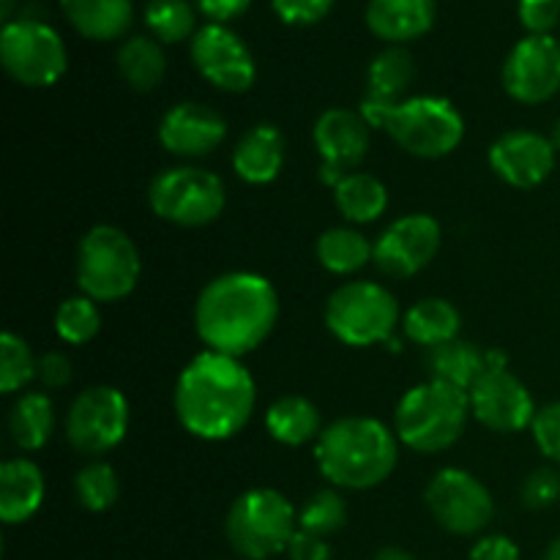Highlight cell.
Instances as JSON below:
<instances>
[{
    "instance_id": "cell-8",
    "label": "cell",
    "mask_w": 560,
    "mask_h": 560,
    "mask_svg": "<svg viewBox=\"0 0 560 560\" xmlns=\"http://www.w3.org/2000/svg\"><path fill=\"white\" fill-rule=\"evenodd\" d=\"M399 323V304L392 290L377 282H348L328 295L326 326L350 348L388 342Z\"/></svg>"
},
{
    "instance_id": "cell-45",
    "label": "cell",
    "mask_w": 560,
    "mask_h": 560,
    "mask_svg": "<svg viewBox=\"0 0 560 560\" xmlns=\"http://www.w3.org/2000/svg\"><path fill=\"white\" fill-rule=\"evenodd\" d=\"M372 560H413L408 550H402V547H383V550L375 552V558Z\"/></svg>"
},
{
    "instance_id": "cell-29",
    "label": "cell",
    "mask_w": 560,
    "mask_h": 560,
    "mask_svg": "<svg viewBox=\"0 0 560 560\" xmlns=\"http://www.w3.org/2000/svg\"><path fill=\"white\" fill-rule=\"evenodd\" d=\"M118 71L126 85L135 88V91L148 93L159 88L164 80V71H167L162 44L148 36L126 38L124 47L118 49Z\"/></svg>"
},
{
    "instance_id": "cell-11",
    "label": "cell",
    "mask_w": 560,
    "mask_h": 560,
    "mask_svg": "<svg viewBox=\"0 0 560 560\" xmlns=\"http://www.w3.org/2000/svg\"><path fill=\"white\" fill-rule=\"evenodd\" d=\"M129 430V402L113 386H93L71 402L66 416V438L74 452L102 457L113 452Z\"/></svg>"
},
{
    "instance_id": "cell-35",
    "label": "cell",
    "mask_w": 560,
    "mask_h": 560,
    "mask_svg": "<svg viewBox=\"0 0 560 560\" xmlns=\"http://www.w3.org/2000/svg\"><path fill=\"white\" fill-rule=\"evenodd\" d=\"M38 359L31 353L27 342L16 334L5 331L0 337V392L14 394L36 377Z\"/></svg>"
},
{
    "instance_id": "cell-39",
    "label": "cell",
    "mask_w": 560,
    "mask_h": 560,
    "mask_svg": "<svg viewBox=\"0 0 560 560\" xmlns=\"http://www.w3.org/2000/svg\"><path fill=\"white\" fill-rule=\"evenodd\" d=\"M517 14L530 36H550L560 22V0H520Z\"/></svg>"
},
{
    "instance_id": "cell-13",
    "label": "cell",
    "mask_w": 560,
    "mask_h": 560,
    "mask_svg": "<svg viewBox=\"0 0 560 560\" xmlns=\"http://www.w3.org/2000/svg\"><path fill=\"white\" fill-rule=\"evenodd\" d=\"M191 63L202 80L228 93H244L255 85L257 66L249 47L228 25H202L191 38Z\"/></svg>"
},
{
    "instance_id": "cell-21",
    "label": "cell",
    "mask_w": 560,
    "mask_h": 560,
    "mask_svg": "<svg viewBox=\"0 0 560 560\" xmlns=\"http://www.w3.org/2000/svg\"><path fill=\"white\" fill-rule=\"evenodd\" d=\"M284 164V137L277 126L257 124L246 131L233 151V170L252 186L271 184Z\"/></svg>"
},
{
    "instance_id": "cell-10",
    "label": "cell",
    "mask_w": 560,
    "mask_h": 560,
    "mask_svg": "<svg viewBox=\"0 0 560 560\" xmlns=\"http://www.w3.org/2000/svg\"><path fill=\"white\" fill-rule=\"evenodd\" d=\"M148 206L162 222L178 228H206L224 211V184L200 167H173L153 178Z\"/></svg>"
},
{
    "instance_id": "cell-5",
    "label": "cell",
    "mask_w": 560,
    "mask_h": 560,
    "mask_svg": "<svg viewBox=\"0 0 560 560\" xmlns=\"http://www.w3.org/2000/svg\"><path fill=\"white\" fill-rule=\"evenodd\" d=\"M468 416V392L427 381L399 399L394 430L399 441L413 452L438 454L452 448L463 438Z\"/></svg>"
},
{
    "instance_id": "cell-26",
    "label": "cell",
    "mask_w": 560,
    "mask_h": 560,
    "mask_svg": "<svg viewBox=\"0 0 560 560\" xmlns=\"http://www.w3.org/2000/svg\"><path fill=\"white\" fill-rule=\"evenodd\" d=\"M416 80V60L405 47H388L372 58L366 69V98L381 104L405 102V93L410 91Z\"/></svg>"
},
{
    "instance_id": "cell-40",
    "label": "cell",
    "mask_w": 560,
    "mask_h": 560,
    "mask_svg": "<svg viewBox=\"0 0 560 560\" xmlns=\"http://www.w3.org/2000/svg\"><path fill=\"white\" fill-rule=\"evenodd\" d=\"M560 501V470L539 468L525 479L523 503L528 509H547Z\"/></svg>"
},
{
    "instance_id": "cell-15",
    "label": "cell",
    "mask_w": 560,
    "mask_h": 560,
    "mask_svg": "<svg viewBox=\"0 0 560 560\" xmlns=\"http://www.w3.org/2000/svg\"><path fill=\"white\" fill-rule=\"evenodd\" d=\"M441 249V224L427 213H408L383 230L375 241V266L392 279H408L424 271Z\"/></svg>"
},
{
    "instance_id": "cell-44",
    "label": "cell",
    "mask_w": 560,
    "mask_h": 560,
    "mask_svg": "<svg viewBox=\"0 0 560 560\" xmlns=\"http://www.w3.org/2000/svg\"><path fill=\"white\" fill-rule=\"evenodd\" d=\"M470 560H520V550L506 536H485L470 550Z\"/></svg>"
},
{
    "instance_id": "cell-19",
    "label": "cell",
    "mask_w": 560,
    "mask_h": 560,
    "mask_svg": "<svg viewBox=\"0 0 560 560\" xmlns=\"http://www.w3.org/2000/svg\"><path fill=\"white\" fill-rule=\"evenodd\" d=\"M228 137V124L217 109L197 102L175 104L159 124V142L167 153L184 159L208 156Z\"/></svg>"
},
{
    "instance_id": "cell-48",
    "label": "cell",
    "mask_w": 560,
    "mask_h": 560,
    "mask_svg": "<svg viewBox=\"0 0 560 560\" xmlns=\"http://www.w3.org/2000/svg\"><path fill=\"white\" fill-rule=\"evenodd\" d=\"M545 560H560V536L556 541H552L550 547H547V556H545Z\"/></svg>"
},
{
    "instance_id": "cell-6",
    "label": "cell",
    "mask_w": 560,
    "mask_h": 560,
    "mask_svg": "<svg viewBox=\"0 0 560 560\" xmlns=\"http://www.w3.org/2000/svg\"><path fill=\"white\" fill-rule=\"evenodd\" d=\"M299 530V514L293 503L277 490H249L228 512L224 534L230 547L246 560H268L288 552L290 539Z\"/></svg>"
},
{
    "instance_id": "cell-22",
    "label": "cell",
    "mask_w": 560,
    "mask_h": 560,
    "mask_svg": "<svg viewBox=\"0 0 560 560\" xmlns=\"http://www.w3.org/2000/svg\"><path fill=\"white\" fill-rule=\"evenodd\" d=\"M44 503L42 468L31 459H9L0 468V520L5 525L27 523Z\"/></svg>"
},
{
    "instance_id": "cell-4",
    "label": "cell",
    "mask_w": 560,
    "mask_h": 560,
    "mask_svg": "<svg viewBox=\"0 0 560 560\" xmlns=\"http://www.w3.org/2000/svg\"><path fill=\"white\" fill-rule=\"evenodd\" d=\"M361 115L370 126L383 129L402 151L419 159H443L465 137V120L448 98L413 96L397 104H381L364 98Z\"/></svg>"
},
{
    "instance_id": "cell-27",
    "label": "cell",
    "mask_w": 560,
    "mask_h": 560,
    "mask_svg": "<svg viewBox=\"0 0 560 560\" xmlns=\"http://www.w3.org/2000/svg\"><path fill=\"white\" fill-rule=\"evenodd\" d=\"M459 326H463V317H459L457 306L448 304L446 299H424L410 306L402 331L410 342L432 350L438 345L459 339Z\"/></svg>"
},
{
    "instance_id": "cell-20",
    "label": "cell",
    "mask_w": 560,
    "mask_h": 560,
    "mask_svg": "<svg viewBox=\"0 0 560 560\" xmlns=\"http://www.w3.org/2000/svg\"><path fill=\"white\" fill-rule=\"evenodd\" d=\"M432 25H435V0H370L366 3V27L392 47L421 38Z\"/></svg>"
},
{
    "instance_id": "cell-43",
    "label": "cell",
    "mask_w": 560,
    "mask_h": 560,
    "mask_svg": "<svg viewBox=\"0 0 560 560\" xmlns=\"http://www.w3.org/2000/svg\"><path fill=\"white\" fill-rule=\"evenodd\" d=\"M197 11L213 22V25H224L249 11L252 0H195Z\"/></svg>"
},
{
    "instance_id": "cell-28",
    "label": "cell",
    "mask_w": 560,
    "mask_h": 560,
    "mask_svg": "<svg viewBox=\"0 0 560 560\" xmlns=\"http://www.w3.org/2000/svg\"><path fill=\"white\" fill-rule=\"evenodd\" d=\"M55 430L52 399L42 392L22 394L9 413V435L22 452H38L47 446Z\"/></svg>"
},
{
    "instance_id": "cell-37",
    "label": "cell",
    "mask_w": 560,
    "mask_h": 560,
    "mask_svg": "<svg viewBox=\"0 0 560 560\" xmlns=\"http://www.w3.org/2000/svg\"><path fill=\"white\" fill-rule=\"evenodd\" d=\"M271 9L284 25H317L334 9V0H271Z\"/></svg>"
},
{
    "instance_id": "cell-42",
    "label": "cell",
    "mask_w": 560,
    "mask_h": 560,
    "mask_svg": "<svg viewBox=\"0 0 560 560\" xmlns=\"http://www.w3.org/2000/svg\"><path fill=\"white\" fill-rule=\"evenodd\" d=\"M290 560H331V547L323 536L306 534V530H295V536L288 545Z\"/></svg>"
},
{
    "instance_id": "cell-12",
    "label": "cell",
    "mask_w": 560,
    "mask_h": 560,
    "mask_svg": "<svg viewBox=\"0 0 560 560\" xmlns=\"http://www.w3.org/2000/svg\"><path fill=\"white\" fill-rule=\"evenodd\" d=\"M427 509L448 534L474 536L490 525L495 503L476 476L459 468H443L432 476L424 492Z\"/></svg>"
},
{
    "instance_id": "cell-7",
    "label": "cell",
    "mask_w": 560,
    "mask_h": 560,
    "mask_svg": "<svg viewBox=\"0 0 560 560\" xmlns=\"http://www.w3.org/2000/svg\"><path fill=\"white\" fill-rule=\"evenodd\" d=\"M140 252L135 241L113 224H96L77 246V284L91 301L126 299L140 279Z\"/></svg>"
},
{
    "instance_id": "cell-41",
    "label": "cell",
    "mask_w": 560,
    "mask_h": 560,
    "mask_svg": "<svg viewBox=\"0 0 560 560\" xmlns=\"http://www.w3.org/2000/svg\"><path fill=\"white\" fill-rule=\"evenodd\" d=\"M36 381L47 388H63L71 383V361L58 350L38 355Z\"/></svg>"
},
{
    "instance_id": "cell-17",
    "label": "cell",
    "mask_w": 560,
    "mask_h": 560,
    "mask_svg": "<svg viewBox=\"0 0 560 560\" xmlns=\"http://www.w3.org/2000/svg\"><path fill=\"white\" fill-rule=\"evenodd\" d=\"M503 88L514 102L545 104L560 91V42L525 36L503 63Z\"/></svg>"
},
{
    "instance_id": "cell-33",
    "label": "cell",
    "mask_w": 560,
    "mask_h": 560,
    "mask_svg": "<svg viewBox=\"0 0 560 560\" xmlns=\"http://www.w3.org/2000/svg\"><path fill=\"white\" fill-rule=\"evenodd\" d=\"M98 328H102V315L96 310V301H91L88 295L63 301L55 312V331L69 345L91 342Z\"/></svg>"
},
{
    "instance_id": "cell-1",
    "label": "cell",
    "mask_w": 560,
    "mask_h": 560,
    "mask_svg": "<svg viewBox=\"0 0 560 560\" xmlns=\"http://www.w3.org/2000/svg\"><path fill=\"white\" fill-rule=\"evenodd\" d=\"M255 377L233 355H195L175 383V413L200 441H230L255 413Z\"/></svg>"
},
{
    "instance_id": "cell-36",
    "label": "cell",
    "mask_w": 560,
    "mask_h": 560,
    "mask_svg": "<svg viewBox=\"0 0 560 560\" xmlns=\"http://www.w3.org/2000/svg\"><path fill=\"white\" fill-rule=\"evenodd\" d=\"M345 523H348V506H345L342 495L334 490L315 492L299 512V528L306 534L323 536V539L342 530Z\"/></svg>"
},
{
    "instance_id": "cell-31",
    "label": "cell",
    "mask_w": 560,
    "mask_h": 560,
    "mask_svg": "<svg viewBox=\"0 0 560 560\" xmlns=\"http://www.w3.org/2000/svg\"><path fill=\"white\" fill-rule=\"evenodd\" d=\"M315 252L326 271L345 277V273L361 271L372 260V255H375V246L359 230L331 228L317 238Z\"/></svg>"
},
{
    "instance_id": "cell-32",
    "label": "cell",
    "mask_w": 560,
    "mask_h": 560,
    "mask_svg": "<svg viewBox=\"0 0 560 560\" xmlns=\"http://www.w3.org/2000/svg\"><path fill=\"white\" fill-rule=\"evenodd\" d=\"M145 25L159 44H178L195 38L197 9L189 0H148Z\"/></svg>"
},
{
    "instance_id": "cell-38",
    "label": "cell",
    "mask_w": 560,
    "mask_h": 560,
    "mask_svg": "<svg viewBox=\"0 0 560 560\" xmlns=\"http://www.w3.org/2000/svg\"><path fill=\"white\" fill-rule=\"evenodd\" d=\"M530 430H534V441L539 452L560 465V402H550L536 410Z\"/></svg>"
},
{
    "instance_id": "cell-3",
    "label": "cell",
    "mask_w": 560,
    "mask_h": 560,
    "mask_svg": "<svg viewBox=\"0 0 560 560\" xmlns=\"http://www.w3.org/2000/svg\"><path fill=\"white\" fill-rule=\"evenodd\" d=\"M320 474L342 490H372L394 474L399 459L397 435L366 416L337 419L315 441Z\"/></svg>"
},
{
    "instance_id": "cell-46",
    "label": "cell",
    "mask_w": 560,
    "mask_h": 560,
    "mask_svg": "<svg viewBox=\"0 0 560 560\" xmlns=\"http://www.w3.org/2000/svg\"><path fill=\"white\" fill-rule=\"evenodd\" d=\"M487 370H506L509 359L501 353V350H487Z\"/></svg>"
},
{
    "instance_id": "cell-34",
    "label": "cell",
    "mask_w": 560,
    "mask_h": 560,
    "mask_svg": "<svg viewBox=\"0 0 560 560\" xmlns=\"http://www.w3.org/2000/svg\"><path fill=\"white\" fill-rule=\"evenodd\" d=\"M118 476L107 463H91L77 474L74 495L88 512H107L118 501Z\"/></svg>"
},
{
    "instance_id": "cell-16",
    "label": "cell",
    "mask_w": 560,
    "mask_h": 560,
    "mask_svg": "<svg viewBox=\"0 0 560 560\" xmlns=\"http://www.w3.org/2000/svg\"><path fill=\"white\" fill-rule=\"evenodd\" d=\"M470 416L492 432H523L534 424L536 405L528 386L509 370H485L468 392Z\"/></svg>"
},
{
    "instance_id": "cell-47",
    "label": "cell",
    "mask_w": 560,
    "mask_h": 560,
    "mask_svg": "<svg viewBox=\"0 0 560 560\" xmlns=\"http://www.w3.org/2000/svg\"><path fill=\"white\" fill-rule=\"evenodd\" d=\"M14 9L16 0H0V20H3V25L14 22Z\"/></svg>"
},
{
    "instance_id": "cell-2",
    "label": "cell",
    "mask_w": 560,
    "mask_h": 560,
    "mask_svg": "<svg viewBox=\"0 0 560 560\" xmlns=\"http://www.w3.org/2000/svg\"><path fill=\"white\" fill-rule=\"evenodd\" d=\"M277 320L279 295L260 273H222L197 295L195 328L213 353L233 359L252 353L266 342Z\"/></svg>"
},
{
    "instance_id": "cell-9",
    "label": "cell",
    "mask_w": 560,
    "mask_h": 560,
    "mask_svg": "<svg viewBox=\"0 0 560 560\" xmlns=\"http://www.w3.org/2000/svg\"><path fill=\"white\" fill-rule=\"evenodd\" d=\"M0 63L5 74L25 88H49L66 74L69 55L55 27L42 20H20L3 25L0 33Z\"/></svg>"
},
{
    "instance_id": "cell-23",
    "label": "cell",
    "mask_w": 560,
    "mask_h": 560,
    "mask_svg": "<svg viewBox=\"0 0 560 560\" xmlns=\"http://www.w3.org/2000/svg\"><path fill=\"white\" fill-rule=\"evenodd\" d=\"M60 9L69 25L91 42H115L135 20L131 0H60Z\"/></svg>"
},
{
    "instance_id": "cell-25",
    "label": "cell",
    "mask_w": 560,
    "mask_h": 560,
    "mask_svg": "<svg viewBox=\"0 0 560 560\" xmlns=\"http://www.w3.org/2000/svg\"><path fill=\"white\" fill-rule=\"evenodd\" d=\"M485 370L487 355L474 342H465V339H452V342L438 345L427 353V375H430V381L459 388V392H470Z\"/></svg>"
},
{
    "instance_id": "cell-30",
    "label": "cell",
    "mask_w": 560,
    "mask_h": 560,
    "mask_svg": "<svg viewBox=\"0 0 560 560\" xmlns=\"http://www.w3.org/2000/svg\"><path fill=\"white\" fill-rule=\"evenodd\" d=\"M334 200H337L339 213L348 222L370 224L383 217L388 208V191L375 175L370 173H350L342 184L334 189Z\"/></svg>"
},
{
    "instance_id": "cell-14",
    "label": "cell",
    "mask_w": 560,
    "mask_h": 560,
    "mask_svg": "<svg viewBox=\"0 0 560 560\" xmlns=\"http://www.w3.org/2000/svg\"><path fill=\"white\" fill-rule=\"evenodd\" d=\"M370 120L353 109L334 107L317 118L315 148L320 153V180L337 189L370 151Z\"/></svg>"
},
{
    "instance_id": "cell-18",
    "label": "cell",
    "mask_w": 560,
    "mask_h": 560,
    "mask_svg": "<svg viewBox=\"0 0 560 560\" xmlns=\"http://www.w3.org/2000/svg\"><path fill=\"white\" fill-rule=\"evenodd\" d=\"M556 145L539 131L514 129L498 137L490 148V167L514 189H534L556 170Z\"/></svg>"
},
{
    "instance_id": "cell-24",
    "label": "cell",
    "mask_w": 560,
    "mask_h": 560,
    "mask_svg": "<svg viewBox=\"0 0 560 560\" xmlns=\"http://www.w3.org/2000/svg\"><path fill=\"white\" fill-rule=\"evenodd\" d=\"M266 430L282 446H306V443L317 441L323 432L320 410L306 397H299V394L279 397L266 410Z\"/></svg>"
},
{
    "instance_id": "cell-49",
    "label": "cell",
    "mask_w": 560,
    "mask_h": 560,
    "mask_svg": "<svg viewBox=\"0 0 560 560\" xmlns=\"http://www.w3.org/2000/svg\"><path fill=\"white\" fill-rule=\"evenodd\" d=\"M550 142L556 145V151L560 153V118L556 120V126H552V135H550Z\"/></svg>"
}]
</instances>
